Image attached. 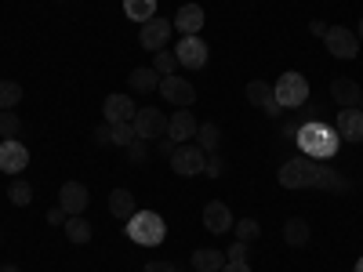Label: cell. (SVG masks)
<instances>
[{
	"mask_svg": "<svg viewBox=\"0 0 363 272\" xmlns=\"http://www.w3.org/2000/svg\"><path fill=\"white\" fill-rule=\"evenodd\" d=\"M207 167V153L200 145H174V153H171V171L182 174V178H193V174H203Z\"/></svg>",
	"mask_w": 363,
	"mask_h": 272,
	"instance_id": "5",
	"label": "cell"
},
{
	"mask_svg": "<svg viewBox=\"0 0 363 272\" xmlns=\"http://www.w3.org/2000/svg\"><path fill=\"white\" fill-rule=\"evenodd\" d=\"M174 58H178V66H186V69H203L207 66V44L200 37H182L174 44Z\"/></svg>",
	"mask_w": 363,
	"mask_h": 272,
	"instance_id": "10",
	"label": "cell"
},
{
	"mask_svg": "<svg viewBox=\"0 0 363 272\" xmlns=\"http://www.w3.org/2000/svg\"><path fill=\"white\" fill-rule=\"evenodd\" d=\"M62 229H66V239H69V244H77V247L91 244V236H95V229H91V222L84 215H69Z\"/></svg>",
	"mask_w": 363,
	"mask_h": 272,
	"instance_id": "21",
	"label": "cell"
},
{
	"mask_svg": "<svg viewBox=\"0 0 363 272\" xmlns=\"http://www.w3.org/2000/svg\"><path fill=\"white\" fill-rule=\"evenodd\" d=\"M66 218H69V215H66L62 207H51V210H48V225H66Z\"/></svg>",
	"mask_w": 363,
	"mask_h": 272,
	"instance_id": "38",
	"label": "cell"
},
{
	"mask_svg": "<svg viewBox=\"0 0 363 272\" xmlns=\"http://www.w3.org/2000/svg\"><path fill=\"white\" fill-rule=\"evenodd\" d=\"M323 44H327V51L335 58H356L359 55V37H356V29H349V26H330L323 33Z\"/></svg>",
	"mask_w": 363,
	"mask_h": 272,
	"instance_id": "6",
	"label": "cell"
},
{
	"mask_svg": "<svg viewBox=\"0 0 363 272\" xmlns=\"http://www.w3.org/2000/svg\"><path fill=\"white\" fill-rule=\"evenodd\" d=\"M135 131H138V138H145V142H157V138H167V116L160 113V109H138L135 113Z\"/></svg>",
	"mask_w": 363,
	"mask_h": 272,
	"instance_id": "9",
	"label": "cell"
},
{
	"mask_svg": "<svg viewBox=\"0 0 363 272\" xmlns=\"http://www.w3.org/2000/svg\"><path fill=\"white\" fill-rule=\"evenodd\" d=\"M135 210H138L135 193H128V189H113V193H109V215H113V218L128 222V218L135 215Z\"/></svg>",
	"mask_w": 363,
	"mask_h": 272,
	"instance_id": "20",
	"label": "cell"
},
{
	"mask_svg": "<svg viewBox=\"0 0 363 272\" xmlns=\"http://www.w3.org/2000/svg\"><path fill=\"white\" fill-rule=\"evenodd\" d=\"M203 229L207 232H229L233 229V210L225 203H218V200H211L203 207Z\"/></svg>",
	"mask_w": 363,
	"mask_h": 272,
	"instance_id": "19",
	"label": "cell"
},
{
	"mask_svg": "<svg viewBox=\"0 0 363 272\" xmlns=\"http://www.w3.org/2000/svg\"><path fill=\"white\" fill-rule=\"evenodd\" d=\"M196 120H193V113L189 109H174L171 116H167V138L174 142V145H186L189 138H196Z\"/></svg>",
	"mask_w": 363,
	"mask_h": 272,
	"instance_id": "13",
	"label": "cell"
},
{
	"mask_svg": "<svg viewBox=\"0 0 363 272\" xmlns=\"http://www.w3.org/2000/svg\"><path fill=\"white\" fill-rule=\"evenodd\" d=\"M233 229H236L240 244H255V239L262 236V225H258L255 218H240V222H233Z\"/></svg>",
	"mask_w": 363,
	"mask_h": 272,
	"instance_id": "30",
	"label": "cell"
},
{
	"mask_svg": "<svg viewBox=\"0 0 363 272\" xmlns=\"http://www.w3.org/2000/svg\"><path fill=\"white\" fill-rule=\"evenodd\" d=\"M352 272H363V254H359V261H356V268Z\"/></svg>",
	"mask_w": 363,
	"mask_h": 272,
	"instance_id": "45",
	"label": "cell"
},
{
	"mask_svg": "<svg viewBox=\"0 0 363 272\" xmlns=\"http://www.w3.org/2000/svg\"><path fill=\"white\" fill-rule=\"evenodd\" d=\"M335 131L342 142H363V113L359 109H342L335 120Z\"/></svg>",
	"mask_w": 363,
	"mask_h": 272,
	"instance_id": "18",
	"label": "cell"
},
{
	"mask_svg": "<svg viewBox=\"0 0 363 272\" xmlns=\"http://www.w3.org/2000/svg\"><path fill=\"white\" fill-rule=\"evenodd\" d=\"M135 138H138L135 124H113V145H120V149H128V145H131Z\"/></svg>",
	"mask_w": 363,
	"mask_h": 272,
	"instance_id": "33",
	"label": "cell"
},
{
	"mask_svg": "<svg viewBox=\"0 0 363 272\" xmlns=\"http://www.w3.org/2000/svg\"><path fill=\"white\" fill-rule=\"evenodd\" d=\"M160 95H164V102H171L178 109H189L196 102V87L189 80H182L178 73H171V76H160Z\"/></svg>",
	"mask_w": 363,
	"mask_h": 272,
	"instance_id": "8",
	"label": "cell"
},
{
	"mask_svg": "<svg viewBox=\"0 0 363 272\" xmlns=\"http://www.w3.org/2000/svg\"><path fill=\"white\" fill-rule=\"evenodd\" d=\"M247 247H251V244H240V239H236V244L225 251V258H229V261H247Z\"/></svg>",
	"mask_w": 363,
	"mask_h": 272,
	"instance_id": "35",
	"label": "cell"
},
{
	"mask_svg": "<svg viewBox=\"0 0 363 272\" xmlns=\"http://www.w3.org/2000/svg\"><path fill=\"white\" fill-rule=\"evenodd\" d=\"M22 102V84L18 80H0V109H15Z\"/></svg>",
	"mask_w": 363,
	"mask_h": 272,
	"instance_id": "27",
	"label": "cell"
},
{
	"mask_svg": "<svg viewBox=\"0 0 363 272\" xmlns=\"http://www.w3.org/2000/svg\"><path fill=\"white\" fill-rule=\"evenodd\" d=\"M196 145L203 149V153H218V145H222V128L218 124H200L196 128Z\"/></svg>",
	"mask_w": 363,
	"mask_h": 272,
	"instance_id": "25",
	"label": "cell"
},
{
	"mask_svg": "<svg viewBox=\"0 0 363 272\" xmlns=\"http://www.w3.org/2000/svg\"><path fill=\"white\" fill-rule=\"evenodd\" d=\"M8 200H11L15 207H29V203H33V186H29L26 178L11 181V189H8Z\"/></svg>",
	"mask_w": 363,
	"mask_h": 272,
	"instance_id": "28",
	"label": "cell"
},
{
	"mask_svg": "<svg viewBox=\"0 0 363 272\" xmlns=\"http://www.w3.org/2000/svg\"><path fill=\"white\" fill-rule=\"evenodd\" d=\"M272 91H277L280 109H298V106L309 102V80L301 73H294V69H287L277 84H272Z\"/></svg>",
	"mask_w": 363,
	"mask_h": 272,
	"instance_id": "4",
	"label": "cell"
},
{
	"mask_svg": "<svg viewBox=\"0 0 363 272\" xmlns=\"http://www.w3.org/2000/svg\"><path fill=\"white\" fill-rule=\"evenodd\" d=\"M330 98H335L342 109H359L363 87H359L356 76H335V80H330Z\"/></svg>",
	"mask_w": 363,
	"mask_h": 272,
	"instance_id": "12",
	"label": "cell"
},
{
	"mask_svg": "<svg viewBox=\"0 0 363 272\" xmlns=\"http://www.w3.org/2000/svg\"><path fill=\"white\" fill-rule=\"evenodd\" d=\"M95 145H113V124L95 128Z\"/></svg>",
	"mask_w": 363,
	"mask_h": 272,
	"instance_id": "37",
	"label": "cell"
},
{
	"mask_svg": "<svg viewBox=\"0 0 363 272\" xmlns=\"http://www.w3.org/2000/svg\"><path fill=\"white\" fill-rule=\"evenodd\" d=\"M298 131H301V124H284V135H287V138H294Z\"/></svg>",
	"mask_w": 363,
	"mask_h": 272,
	"instance_id": "42",
	"label": "cell"
},
{
	"mask_svg": "<svg viewBox=\"0 0 363 272\" xmlns=\"http://www.w3.org/2000/svg\"><path fill=\"white\" fill-rule=\"evenodd\" d=\"M160 153L171 160V153H174V142H171V138H160Z\"/></svg>",
	"mask_w": 363,
	"mask_h": 272,
	"instance_id": "40",
	"label": "cell"
},
{
	"mask_svg": "<svg viewBox=\"0 0 363 272\" xmlns=\"http://www.w3.org/2000/svg\"><path fill=\"white\" fill-rule=\"evenodd\" d=\"M225 261H229V258H225L222 251H215V247H200V251H193V268H196V272H222Z\"/></svg>",
	"mask_w": 363,
	"mask_h": 272,
	"instance_id": "22",
	"label": "cell"
},
{
	"mask_svg": "<svg viewBox=\"0 0 363 272\" xmlns=\"http://www.w3.org/2000/svg\"><path fill=\"white\" fill-rule=\"evenodd\" d=\"M0 272H22L18 265H4V268H0Z\"/></svg>",
	"mask_w": 363,
	"mask_h": 272,
	"instance_id": "44",
	"label": "cell"
},
{
	"mask_svg": "<svg viewBox=\"0 0 363 272\" xmlns=\"http://www.w3.org/2000/svg\"><path fill=\"white\" fill-rule=\"evenodd\" d=\"M18 131H22V120H18V113L15 109H0V138H18Z\"/></svg>",
	"mask_w": 363,
	"mask_h": 272,
	"instance_id": "29",
	"label": "cell"
},
{
	"mask_svg": "<svg viewBox=\"0 0 363 272\" xmlns=\"http://www.w3.org/2000/svg\"><path fill=\"white\" fill-rule=\"evenodd\" d=\"M142 272H178V265H174V261H164V258H157V261H149Z\"/></svg>",
	"mask_w": 363,
	"mask_h": 272,
	"instance_id": "36",
	"label": "cell"
},
{
	"mask_svg": "<svg viewBox=\"0 0 363 272\" xmlns=\"http://www.w3.org/2000/svg\"><path fill=\"white\" fill-rule=\"evenodd\" d=\"M124 15H128L131 22L157 18V0H124Z\"/></svg>",
	"mask_w": 363,
	"mask_h": 272,
	"instance_id": "26",
	"label": "cell"
},
{
	"mask_svg": "<svg viewBox=\"0 0 363 272\" xmlns=\"http://www.w3.org/2000/svg\"><path fill=\"white\" fill-rule=\"evenodd\" d=\"M338 131L335 128H327L323 120H309V124H301V131H298V145L306 149V157H313V160H330L338 153Z\"/></svg>",
	"mask_w": 363,
	"mask_h": 272,
	"instance_id": "2",
	"label": "cell"
},
{
	"mask_svg": "<svg viewBox=\"0 0 363 272\" xmlns=\"http://www.w3.org/2000/svg\"><path fill=\"white\" fill-rule=\"evenodd\" d=\"M26 164H29V149L18 138L0 142V171H4V174H18V171H26Z\"/></svg>",
	"mask_w": 363,
	"mask_h": 272,
	"instance_id": "14",
	"label": "cell"
},
{
	"mask_svg": "<svg viewBox=\"0 0 363 272\" xmlns=\"http://www.w3.org/2000/svg\"><path fill=\"white\" fill-rule=\"evenodd\" d=\"M171 22H174V29H178L182 37H200V29H203V8L200 4H182Z\"/></svg>",
	"mask_w": 363,
	"mask_h": 272,
	"instance_id": "17",
	"label": "cell"
},
{
	"mask_svg": "<svg viewBox=\"0 0 363 272\" xmlns=\"http://www.w3.org/2000/svg\"><path fill=\"white\" fill-rule=\"evenodd\" d=\"M222 272H251V265H247V261H225Z\"/></svg>",
	"mask_w": 363,
	"mask_h": 272,
	"instance_id": "39",
	"label": "cell"
},
{
	"mask_svg": "<svg viewBox=\"0 0 363 272\" xmlns=\"http://www.w3.org/2000/svg\"><path fill=\"white\" fill-rule=\"evenodd\" d=\"M244 95H247V102H251L255 109H265L269 116H280V113H284V109H280V102H277V91H272V84H269V80H251Z\"/></svg>",
	"mask_w": 363,
	"mask_h": 272,
	"instance_id": "11",
	"label": "cell"
},
{
	"mask_svg": "<svg viewBox=\"0 0 363 272\" xmlns=\"http://www.w3.org/2000/svg\"><path fill=\"white\" fill-rule=\"evenodd\" d=\"M128 236L138 247H160L164 236H167V225H164V218L157 215V210H135V215L128 218Z\"/></svg>",
	"mask_w": 363,
	"mask_h": 272,
	"instance_id": "3",
	"label": "cell"
},
{
	"mask_svg": "<svg viewBox=\"0 0 363 272\" xmlns=\"http://www.w3.org/2000/svg\"><path fill=\"white\" fill-rule=\"evenodd\" d=\"M203 174H211V178H222V174H225V160H222L218 153H211V157H207V167H203Z\"/></svg>",
	"mask_w": 363,
	"mask_h": 272,
	"instance_id": "34",
	"label": "cell"
},
{
	"mask_svg": "<svg viewBox=\"0 0 363 272\" xmlns=\"http://www.w3.org/2000/svg\"><path fill=\"white\" fill-rule=\"evenodd\" d=\"M356 37H359V44H363V18L356 22Z\"/></svg>",
	"mask_w": 363,
	"mask_h": 272,
	"instance_id": "43",
	"label": "cell"
},
{
	"mask_svg": "<svg viewBox=\"0 0 363 272\" xmlns=\"http://www.w3.org/2000/svg\"><path fill=\"white\" fill-rule=\"evenodd\" d=\"M153 69H157L160 76H171V73L178 69V58H174V51H157V55H153Z\"/></svg>",
	"mask_w": 363,
	"mask_h": 272,
	"instance_id": "32",
	"label": "cell"
},
{
	"mask_svg": "<svg viewBox=\"0 0 363 272\" xmlns=\"http://www.w3.org/2000/svg\"><path fill=\"white\" fill-rule=\"evenodd\" d=\"M359 113H363V98H359Z\"/></svg>",
	"mask_w": 363,
	"mask_h": 272,
	"instance_id": "46",
	"label": "cell"
},
{
	"mask_svg": "<svg viewBox=\"0 0 363 272\" xmlns=\"http://www.w3.org/2000/svg\"><path fill=\"white\" fill-rule=\"evenodd\" d=\"M309 29H313V33H316V37H323V33H327V26H323L320 18H316V22H309Z\"/></svg>",
	"mask_w": 363,
	"mask_h": 272,
	"instance_id": "41",
	"label": "cell"
},
{
	"mask_svg": "<svg viewBox=\"0 0 363 272\" xmlns=\"http://www.w3.org/2000/svg\"><path fill=\"white\" fill-rule=\"evenodd\" d=\"M138 113V106L128 98V95H109L102 102V116H106V124H131Z\"/></svg>",
	"mask_w": 363,
	"mask_h": 272,
	"instance_id": "16",
	"label": "cell"
},
{
	"mask_svg": "<svg viewBox=\"0 0 363 272\" xmlns=\"http://www.w3.org/2000/svg\"><path fill=\"white\" fill-rule=\"evenodd\" d=\"M128 84H131V91H153V87H160V73L153 69V66H138V69H131V76H128Z\"/></svg>",
	"mask_w": 363,
	"mask_h": 272,
	"instance_id": "23",
	"label": "cell"
},
{
	"mask_svg": "<svg viewBox=\"0 0 363 272\" xmlns=\"http://www.w3.org/2000/svg\"><path fill=\"white\" fill-rule=\"evenodd\" d=\"M171 33H174V22L171 18H149V22H142V33H138V44L145 47V51H164L167 47V40H171Z\"/></svg>",
	"mask_w": 363,
	"mask_h": 272,
	"instance_id": "7",
	"label": "cell"
},
{
	"mask_svg": "<svg viewBox=\"0 0 363 272\" xmlns=\"http://www.w3.org/2000/svg\"><path fill=\"white\" fill-rule=\"evenodd\" d=\"M284 239L291 247H306L309 244V222L306 218H287L284 222Z\"/></svg>",
	"mask_w": 363,
	"mask_h": 272,
	"instance_id": "24",
	"label": "cell"
},
{
	"mask_svg": "<svg viewBox=\"0 0 363 272\" xmlns=\"http://www.w3.org/2000/svg\"><path fill=\"white\" fill-rule=\"evenodd\" d=\"M87 203H91V196H87L84 181H66V186L58 189V207H62L66 215H84Z\"/></svg>",
	"mask_w": 363,
	"mask_h": 272,
	"instance_id": "15",
	"label": "cell"
},
{
	"mask_svg": "<svg viewBox=\"0 0 363 272\" xmlns=\"http://www.w3.org/2000/svg\"><path fill=\"white\" fill-rule=\"evenodd\" d=\"M280 186L284 189H335V193H345L349 178H342L335 167H327L323 160L294 157V160H287L280 167Z\"/></svg>",
	"mask_w": 363,
	"mask_h": 272,
	"instance_id": "1",
	"label": "cell"
},
{
	"mask_svg": "<svg viewBox=\"0 0 363 272\" xmlns=\"http://www.w3.org/2000/svg\"><path fill=\"white\" fill-rule=\"evenodd\" d=\"M149 145H153V142H145V138H135L128 149H124V153H128V160L135 164V167H142L145 160H149Z\"/></svg>",
	"mask_w": 363,
	"mask_h": 272,
	"instance_id": "31",
	"label": "cell"
}]
</instances>
